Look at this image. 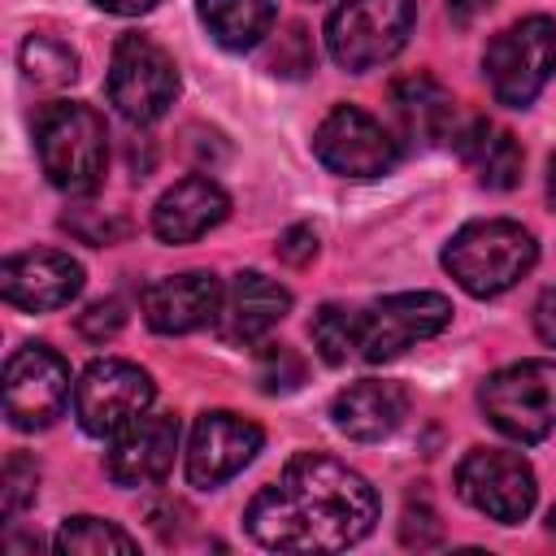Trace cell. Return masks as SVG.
Returning a JSON list of instances; mask_svg holds the SVG:
<instances>
[{"instance_id": "6da1fadb", "label": "cell", "mask_w": 556, "mask_h": 556, "mask_svg": "<svg viewBox=\"0 0 556 556\" xmlns=\"http://www.w3.org/2000/svg\"><path fill=\"white\" fill-rule=\"evenodd\" d=\"M378 521V495L339 456L295 452L278 482L261 486L243 513L248 534L274 552H343Z\"/></svg>"}, {"instance_id": "7a4b0ae2", "label": "cell", "mask_w": 556, "mask_h": 556, "mask_svg": "<svg viewBox=\"0 0 556 556\" xmlns=\"http://www.w3.org/2000/svg\"><path fill=\"white\" fill-rule=\"evenodd\" d=\"M539 261V243L521 222L508 217H482L460 226L443 248V269L478 300H491L508 287H517Z\"/></svg>"}, {"instance_id": "3957f363", "label": "cell", "mask_w": 556, "mask_h": 556, "mask_svg": "<svg viewBox=\"0 0 556 556\" xmlns=\"http://www.w3.org/2000/svg\"><path fill=\"white\" fill-rule=\"evenodd\" d=\"M35 152L52 187L83 195L96 191L109 165V130L91 104L56 100L35 117Z\"/></svg>"}, {"instance_id": "277c9868", "label": "cell", "mask_w": 556, "mask_h": 556, "mask_svg": "<svg viewBox=\"0 0 556 556\" xmlns=\"http://www.w3.org/2000/svg\"><path fill=\"white\" fill-rule=\"evenodd\" d=\"M417 22L413 0H343L326 22V48L348 74H365L391 61Z\"/></svg>"}, {"instance_id": "5b68a950", "label": "cell", "mask_w": 556, "mask_h": 556, "mask_svg": "<svg viewBox=\"0 0 556 556\" xmlns=\"http://www.w3.org/2000/svg\"><path fill=\"white\" fill-rule=\"evenodd\" d=\"M482 70L491 83V96L508 109H526L547 78L556 74V22L534 13L521 17L513 26H504L486 52H482Z\"/></svg>"}, {"instance_id": "8992f818", "label": "cell", "mask_w": 556, "mask_h": 556, "mask_svg": "<svg viewBox=\"0 0 556 556\" xmlns=\"http://www.w3.org/2000/svg\"><path fill=\"white\" fill-rule=\"evenodd\" d=\"M486 421L513 443H539L556 430V361H517L482 382Z\"/></svg>"}, {"instance_id": "52a82bcc", "label": "cell", "mask_w": 556, "mask_h": 556, "mask_svg": "<svg viewBox=\"0 0 556 556\" xmlns=\"http://www.w3.org/2000/svg\"><path fill=\"white\" fill-rule=\"evenodd\" d=\"M104 87H109V104L126 122L148 126V122L169 113V104L178 96V65L148 35H122L113 43V61H109Z\"/></svg>"}, {"instance_id": "ba28073f", "label": "cell", "mask_w": 556, "mask_h": 556, "mask_svg": "<svg viewBox=\"0 0 556 556\" xmlns=\"http://www.w3.org/2000/svg\"><path fill=\"white\" fill-rule=\"evenodd\" d=\"M452 321V300L439 291H400L382 295L369 308H356V356L369 365L395 361L413 343L439 334Z\"/></svg>"}, {"instance_id": "9c48e42d", "label": "cell", "mask_w": 556, "mask_h": 556, "mask_svg": "<svg viewBox=\"0 0 556 556\" xmlns=\"http://www.w3.org/2000/svg\"><path fill=\"white\" fill-rule=\"evenodd\" d=\"M156 387L148 378V369H139L135 361H117V356H104V361H91L78 382H74V417L87 434L96 439H113L117 430H126L135 417L148 413Z\"/></svg>"}, {"instance_id": "30bf717a", "label": "cell", "mask_w": 556, "mask_h": 556, "mask_svg": "<svg viewBox=\"0 0 556 556\" xmlns=\"http://www.w3.org/2000/svg\"><path fill=\"white\" fill-rule=\"evenodd\" d=\"M70 365L48 343H26L4 361V417L17 430H43L70 400Z\"/></svg>"}, {"instance_id": "8fae6325", "label": "cell", "mask_w": 556, "mask_h": 556, "mask_svg": "<svg viewBox=\"0 0 556 556\" xmlns=\"http://www.w3.org/2000/svg\"><path fill=\"white\" fill-rule=\"evenodd\" d=\"M456 491L465 504H473L478 513H486L500 526H517L530 517L534 508V469L504 447H473L460 465H456Z\"/></svg>"}, {"instance_id": "7c38bea8", "label": "cell", "mask_w": 556, "mask_h": 556, "mask_svg": "<svg viewBox=\"0 0 556 556\" xmlns=\"http://www.w3.org/2000/svg\"><path fill=\"white\" fill-rule=\"evenodd\" d=\"M317 161L339 178H378L400 161L391 130L356 104H339L313 135Z\"/></svg>"}, {"instance_id": "4fadbf2b", "label": "cell", "mask_w": 556, "mask_h": 556, "mask_svg": "<svg viewBox=\"0 0 556 556\" xmlns=\"http://www.w3.org/2000/svg\"><path fill=\"white\" fill-rule=\"evenodd\" d=\"M265 443V430L239 413L213 408L200 413L191 426V443H187V482L200 491L222 486L226 478H235Z\"/></svg>"}, {"instance_id": "5bb4252c", "label": "cell", "mask_w": 556, "mask_h": 556, "mask_svg": "<svg viewBox=\"0 0 556 556\" xmlns=\"http://www.w3.org/2000/svg\"><path fill=\"white\" fill-rule=\"evenodd\" d=\"M78 291H83V265L70 252L30 248V252H13L0 265V295L13 308L52 313V308H65Z\"/></svg>"}, {"instance_id": "9a60e30c", "label": "cell", "mask_w": 556, "mask_h": 556, "mask_svg": "<svg viewBox=\"0 0 556 556\" xmlns=\"http://www.w3.org/2000/svg\"><path fill=\"white\" fill-rule=\"evenodd\" d=\"M174 452H178V417L143 413L113 434L104 452V473L117 486H156L174 469Z\"/></svg>"}, {"instance_id": "2e32d148", "label": "cell", "mask_w": 556, "mask_h": 556, "mask_svg": "<svg viewBox=\"0 0 556 556\" xmlns=\"http://www.w3.org/2000/svg\"><path fill=\"white\" fill-rule=\"evenodd\" d=\"M226 287L208 269H187V274H165L143 287V321L156 334H191L208 321H217Z\"/></svg>"}, {"instance_id": "e0dca14e", "label": "cell", "mask_w": 556, "mask_h": 556, "mask_svg": "<svg viewBox=\"0 0 556 556\" xmlns=\"http://www.w3.org/2000/svg\"><path fill=\"white\" fill-rule=\"evenodd\" d=\"M291 308V291L278 287L274 278H265L261 269H243L230 278L226 295H222V308H217V334L226 343H261Z\"/></svg>"}, {"instance_id": "ac0fdd59", "label": "cell", "mask_w": 556, "mask_h": 556, "mask_svg": "<svg viewBox=\"0 0 556 556\" xmlns=\"http://www.w3.org/2000/svg\"><path fill=\"white\" fill-rule=\"evenodd\" d=\"M230 213V195L204 178V174H191V178H178L152 208V235L165 239V243H191L200 235H208L213 226H222Z\"/></svg>"}, {"instance_id": "d6986e66", "label": "cell", "mask_w": 556, "mask_h": 556, "mask_svg": "<svg viewBox=\"0 0 556 556\" xmlns=\"http://www.w3.org/2000/svg\"><path fill=\"white\" fill-rule=\"evenodd\" d=\"M408 413V395L395 387V382H378V378H365V382H352L343 387L334 400H330V421L334 430H343L348 439L356 443H378L387 439Z\"/></svg>"}, {"instance_id": "ffe728a7", "label": "cell", "mask_w": 556, "mask_h": 556, "mask_svg": "<svg viewBox=\"0 0 556 556\" xmlns=\"http://www.w3.org/2000/svg\"><path fill=\"white\" fill-rule=\"evenodd\" d=\"M391 109L400 117V130L417 143H443L452 135V122H456V109H452V96L439 78L430 74H408L391 87Z\"/></svg>"}, {"instance_id": "44dd1931", "label": "cell", "mask_w": 556, "mask_h": 556, "mask_svg": "<svg viewBox=\"0 0 556 556\" xmlns=\"http://www.w3.org/2000/svg\"><path fill=\"white\" fill-rule=\"evenodd\" d=\"M465 165L473 169V178L491 191H508L521 182V143L504 130V126H491V122H473L465 135H452Z\"/></svg>"}, {"instance_id": "7402d4cb", "label": "cell", "mask_w": 556, "mask_h": 556, "mask_svg": "<svg viewBox=\"0 0 556 556\" xmlns=\"http://www.w3.org/2000/svg\"><path fill=\"white\" fill-rule=\"evenodd\" d=\"M195 9H200V22L208 26V35L230 52L256 48L269 35L274 13H278L274 0H200Z\"/></svg>"}, {"instance_id": "603a6c76", "label": "cell", "mask_w": 556, "mask_h": 556, "mask_svg": "<svg viewBox=\"0 0 556 556\" xmlns=\"http://www.w3.org/2000/svg\"><path fill=\"white\" fill-rule=\"evenodd\" d=\"M56 552H65V556H130L139 543L122 530V526H113V521H104V517H65L61 521V530H56Z\"/></svg>"}, {"instance_id": "cb8c5ba5", "label": "cell", "mask_w": 556, "mask_h": 556, "mask_svg": "<svg viewBox=\"0 0 556 556\" xmlns=\"http://www.w3.org/2000/svg\"><path fill=\"white\" fill-rule=\"evenodd\" d=\"M22 61V74L35 83V87H65L78 78V52L52 35H30L17 52Z\"/></svg>"}, {"instance_id": "d4e9b609", "label": "cell", "mask_w": 556, "mask_h": 556, "mask_svg": "<svg viewBox=\"0 0 556 556\" xmlns=\"http://www.w3.org/2000/svg\"><path fill=\"white\" fill-rule=\"evenodd\" d=\"M313 348L326 365H343L356 352V308H339V304H321L308 321Z\"/></svg>"}, {"instance_id": "484cf974", "label": "cell", "mask_w": 556, "mask_h": 556, "mask_svg": "<svg viewBox=\"0 0 556 556\" xmlns=\"http://www.w3.org/2000/svg\"><path fill=\"white\" fill-rule=\"evenodd\" d=\"M252 374H256V387H261L265 395H287V391H295V387L304 382L308 365H304V356H300L295 348H287V343H261Z\"/></svg>"}, {"instance_id": "4316f807", "label": "cell", "mask_w": 556, "mask_h": 556, "mask_svg": "<svg viewBox=\"0 0 556 556\" xmlns=\"http://www.w3.org/2000/svg\"><path fill=\"white\" fill-rule=\"evenodd\" d=\"M35 495H39V465H35V456H26V452H13V456L4 460L0 513H4V517H17L26 504H35Z\"/></svg>"}, {"instance_id": "83f0119b", "label": "cell", "mask_w": 556, "mask_h": 556, "mask_svg": "<svg viewBox=\"0 0 556 556\" xmlns=\"http://www.w3.org/2000/svg\"><path fill=\"white\" fill-rule=\"evenodd\" d=\"M61 226L74 235V239H83V243H91V248H104V243H113V239H122L126 235V222L117 217V213H104V208H70L65 217H61Z\"/></svg>"}, {"instance_id": "f1b7e54d", "label": "cell", "mask_w": 556, "mask_h": 556, "mask_svg": "<svg viewBox=\"0 0 556 556\" xmlns=\"http://www.w3.org/2000/svg\"><path fill=\"white\" fill-rule=\"evenodd\" d=\"M400 543L417 547V552L443 543V526H439V517H434V508L426 500H408L404 504V513H400Z\"/></svg>"}, {"instance_id": "f546056e", "label": "cell", "mask_w": 556, "mask_h": 556, "mask_svg": "<svg viewBox=\"0 0 556 556\" xmlns=\"http://www.w3.org/2000/svg\"><path fill=\"white\" fill-rule=\"evenodd\" d=\"M122 321H126L122 300H96V304H87L78 313V334L91 339V343H104V339H113L122 330Z\"/></svg>"}, {"instance_id": "4dcf8cb0", "label": "cell", "mask_w": 556, "mask_h": 556, "mask_svg": "<svg viewBox=\"0 0 556 556\" xmlns=\"http://www.w3.org/2000/svg\"><path fill=\"white\" fill-rule=\"evenodd\" d=\"M274 256H278L282 265H308V261L317 256V230H313V226H291V230H282L278 243H274Z\"/></svg>"}, {"instance_id": "1f68e13d", "label": "cell", "mask_w": 556, "mask_h": 556, "mask_svg": "<svg viewBox=\"0 0 556 556\" xmlns=\"http://www.w3.org/2000/svg\"><path fill=\"white\" fill-rule=\"evenodd\" d=\"M534 334L556 348V287H547L539 300H534Z\"/></svg>"}, {"instance_id": "d6a6232c", "label": "cell", "mask_w": 556, "mask_h": 556, "mask_svg": "<svg viewBox=\"0 0 556 556\" xmlns=\"http://www.w3.org/2000/svg\"><path fill=\"white\" fill-rule=\"evenodd\" d=\"M495 0H447V17L456 22V26H469L478 13H486Z\"/></svg>"}, {"instance_id": "836d02e7", "label": "cell", "mask_w": 556, "mask_h": 556, "mask_svg": "<svg viewBox=\"0 0 556 556\" xmlns=\"http://www.w3.org/2000/svg\"><path fill=\"white\" fill-rule=\"evenodd\" d=\"M96 9H104V13H117V17H139V13H148L156 0H91Z\"/></svg>"}, {"instance_id": "e575fe53", "label": "cell", "mask_w": 556, "mask_h": 556, "mask_svg": "<svg viewBox=\"0 0 556 556\" xmlns=\"http://www.w3.org/2000/svg\"><path fill=\"white\" fill-rule=\"evenodd\" d=\"M547 200H552V208H556V156H552V165H547Z\"/></svg>"}, {"instance_id": "d590c367", "label": "cell", "mask_w": 556, "mask_h": 556, "mask_svg": "<svg viewBox=\"0 0 556 556\" xmlns=\"http://www.w3.org/2000/svg\"><path fill=\"white\" fill-rule=\"evenodd\" d=\"M547 534H556V508L547 513Z\"/></svg>"}]
</instances>
